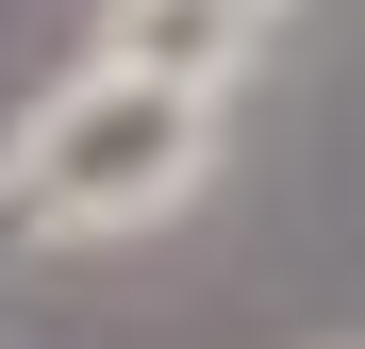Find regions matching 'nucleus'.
Wrapping results in <instances>:
<instances>
[{
	"label": "nucleus",
	"mask_w": 365,
	"mask_h": 349,
	"mask_svg": "<svg viewBox=\"0 0 365 349\" xmlns=\"http://www.w3.org/2000/svg\"><path fill=\"white\" fill-rule=\"evenodd\" d=\"M200 166H216V84H166V67L116 50L67 100H34L17 166H0V216L17 233H150Z\"/></svg>",
	"instance_id": "obj_1"
},
{
	"label": "nucleus",
	"mask_w": 365,
	"mask_h": 349,
	"mask_svg": "<svg viewBox=\"0 0 365 349\" xmlns=\"http://www.w3.org/2000/svg\"><path fill=\"white\" fill-rule=\"evenodd\" d=\"M266 17H282V0H116V50L166 67V84H216V100H232V67L266 50Z\"/></svg>",
	"instance_id": "obj_2"
}]
</instances>
